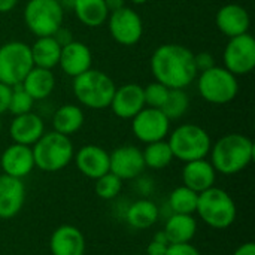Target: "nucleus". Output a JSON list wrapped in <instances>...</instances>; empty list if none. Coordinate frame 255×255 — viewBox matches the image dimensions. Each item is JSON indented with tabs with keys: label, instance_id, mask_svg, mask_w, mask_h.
<instances>
[{
	"label": "nucleus",
	"instance_id": "1",
	"mask_svg": "<svg viewBox=\"0 0 255 255\" xmlns=\"http://www.w3.org/2000/svg\"><path fill=\"white\" fill-rule=\"evenodd\" d=\"M149 67L157 82L170 90H185L197 78L194 52L179 43H164L155 48Z\"/></svg>",
	"mask_w": 255,
	"mask_h": 255
},
{
	"label": "nucleus",
	"instance_id": "2",
	"mask_svg": "<svg viewBox=\"0 0 255 255\" xmlns=\"http://www.w3.org/2000/svg\"><path fill=\"white\" fill-rule=\"evenodd\" d=\"M211 164L224 176H232L245 170L254 160V142L241 133H229L212 143Z\"/></svg>",
	"mask_w": 255,
	"mask_h": 255
},
{
	"label": "nucleus",
	"instance_id": "3",
	"mask_svg": "<svg viewBox=\"0 0 255 255\" xmlns=\"http://www.w3.org/2000/svg\"><path fill=\"white\" fill-rule=\"evenodd\" d=\"M72 90L79 105L100 111L111 106L117 85L108 73L91 67L82 75L73 78Z\"/></svg>",
	"mask_w": 255,
	"mask_h": 255
},
{
	"label": "nucleus",
	"instance_id": "4",
	"mask_svg": "<svg viewBox=\"0 0 255 255\" xmlns=\"http://www.w3.org/2000/svg\"><path fill=\"white\" fill-rule=\"evenodd\" d=\"M34 166L46 173L60 172L67 167L75 157V148L69 136L57 131H45L31 146Z\"/></svg>",
	"mask_w": 255,
	"mask_h": 255
},
{
	"label": "nucleus",
	"instance_id": "5",
	"mask_svg": "<svg viewBox=\"0 0 255 255\" xmlns=\"http://www.w3.org/2000/svg\"><path fill=\"white\" fill-rule=\"evenodd\" d=\"M196 214L211 229L226 230L236 221L238 208L226 190L214 185L199 194Z\"/></svg>",
	"mask_w": 255,
	"mask_h": 255
},
{
	"label": "nucleus",
	"instance_id": "6",
	"mask_svg": "<svg viewBox=\"0 0 255 255\" xmlns=\"http://www.w3.org/2000/svg\"><path fill=\"white\" fill-rule=\"evenodd\" d=\"M167 143L172 149L173 158L184 163L206 158L212 146L209 133L203 127L191 123L176 127L169 134Z\"/></svg>",
	"mask_w": 255,
	"mask_h": 255
},
{
	"label": "nucleus",
	"instance_id": "7",
	"mask_svg": "<svg viewBox=\"0 0 255 255\" xmlns=\"http://www.w3.org/2000/svg\"><path fill=\"white\" fill-rule=\"evenodd\" d=\"M197 91L200 97L212 105H227L233 102L239 93L238 76L224 66H214L197 73Z\"/></svg>",
	"mask_w": 255,
	"mask_h": 255
},
{
	"label": "nucleus",
	"instance_id": "8",
	"mask_svg": "<svg viewBox=\"0 0 255 255\" xmlns=\"http://www.w3.org/2000/svg\"><path fill=\"white\" fill-rule=\"evenodd\" d=\"M24 24L36 36H54L63 25L64 9L58 0H28L24 7Z\"/></svg>",
	"mask_w": 255,
	"mask_h": 255
},
{
	"label": "nucleus",
	"instance_id": "9",
	"mask_svg": "<svg viewBox=\"0 0 255 255\" xmlns=\"http://www.w3.org/2000/svg\"><path fill=\"white\" fill-rule=\"evenodd\" d=\"M34 67L30 45L10 40L0 46V82L9 87L19 85Z\"/></svg>",
	"mask_w": 255,
	"mask_h": 255
},
{
	"label": "nucleus",
	"instance_id": "10",
	"mask_svg": "<svg viewBox=\"0 0 255 255\" xmlns=\"http://www.w3.org/2000/svg\"><path fill=\"white\" fill-rule=\"evenodd\" d=\"M106 22L112 39L123 46H133L139 43L143 36V21L140 15L128 6L111 12Z\"/></svg>",
	"mask_w": 255,
	"mask_h": 255
},
{
	"label": "nucleus",
	"instance_id": "11",
	"mask_svg": "<svg viewBox=\"0 0 255 255\" xmlns=\"http://www.w3.org/2000/svg\"><path fill=\"white\" fill-rule=\"evenodd\" d=\"M224 67L235 76L250 75L255 69V39L250 34L230 37L223 54Z\"/></svg>",
	"mask_w": 255,
	"mask_h": 255
},
{
	"label": "nucleus",
	"instance_id": "12",
	"mask_svg": "<svg viewBox=\"0 0 255 255\" xmlns=\"http://www.w3.org/2000/svg\"><path fill=\"white\" fill-rule=\"evenodd\" d=\"M170 120L161 109L145 106L136 117L131 118V131L134 137L143 143L164 140L170 131Z\"/></svg>",
	"mask_w": 255,
	"mask_h": 255
},
{
	"label": "nucleus",
	"instance_id": "13",
	"mask_svg": "<svg viewBox=\"0 0 255 255\" xmlns=\"http://www.w3.org/2000/svg\"><path fill=\"white\" fill-rule=\"evenodd\" d=\"M145 169L142 149L134 145H123L109 152V172L121 181L136 179Z\"/></svg>",
	"mask_w": 255,
	"mask_h": 255
},
{
	"label": "nucleus",
	"instance_id": "14",
	"mask_svg": "<svg viewBox=\"0 0 255 255\" xmlns=\"http://www.w3.org/2000/svg\"><path fill=\"white\" fill-rule=\"evenodd\" d=\"M112 112L121 120H131L145 108L143 87L139 84H124L115 90L111 106Z\"/></svg>",
	"mask_w": 255,
	"mask_h": 255
},
{
	"label": "nucleus",
	"instance_id": "15",
	"mask_svg": "<svg viewBox=\"0 0 255 255\" xmlns=\"http://www.w3.org/2000/svg\"><path fill=\"white\" fill-rule=\"evenodd\" d=\"M0 167L4 175L22 179L28 176L34 166L33 151L31 146L21 145V143H12L9 145L0 157Z\"/></svg>",
	"mask_w": 255,
	"mask_h": 255
},
{
	"label": "nucleus",
	"instance_id": "16",
	"mask_svg": "<svg viewBox=\"0 0 255 255\" xmlns=\"http://www.w3.org/2000/svg\"><path fill=\"white\" fill-rule=\"evenodd\" d=\"M78 170L88 179H97L109 172V152L99 145H84L73 157Z\"/></svg>",
	"mask_w": 255,
	"mask_h": 255
},
{
	"label": "nucleus",
	"instance_id": "17",
	"mask_svg": "<svg viewBox=\"0 0 255 255\" xmlns=\"http://www.w3.org/2000/svg\"><path fill=\"white\" fill-rule=\"evenodd\" d=\"M25 203V185L22 179L0 175V220L16 217Z\"/></svg>",
	"mask_w": 255,
	"mask_h": 255
},
{
	"label": "nucleus",
	"instance_id": "18",
	"mask_svg": "<svg viewBox=\"0 0 255 255\" xmlns=\"http://www.w3.org/2000/svg\"><path fill=\"white\" fill-rule=\"evenodd\" d=\"M215 24L218 30L230 39L250 33L251 16L244 6L238 3H229L218 9L215 15Z\"/></svg>",
	"mask_w": 255,
	"mask_h": 255
},
{
	"label": "nucleus",
	"instance_id": "19",
	"mask_svg": "<svg viewBox=\"0 0 255 255\" xmlns=\"http://www.w3.org/2000/svg\"><path fill=\"white\" fill-rule=\"evenodd\" d=\"M49 251L52 255H85V236L78 227L63 224L52 232L49 239Z\"/></svg>",
	"mask_w": 255,
	"mask_h": 255
},
{
	"label": "nucleus",
	"instance_id": "20",
	"mask_svg": "<svg viewBox=\"0 0 255 255\" xmlns=\"http://www.w3.org/2000/svg\"><path fill=\"white\" fill-rule=\"evenodd\" d=\"M58 66L70 78H76L90 70L93 66V54L88 45L79 40H72L67 45L61 46Z\"/></svg>",
	"mask_w": 255,
	"mask_h": 255
},
{
	"label": "nucleus",
	"instance_id": "21",
	"mask_svg": "<svg viewBox=\"0 0 255 255\" xmlns=\"http://www.w3.org/2000/svg\"><path fill=\"white\" fill-rule=\"evenodd\" d=\"M45 133V123L40 115L31 112L16 115L10 121L9 136L13 143L33 146Z\"/></svg>",
	"mask_w": 255,
	"mask_h": 255
},
{
	"label": "nucleus",
	"instance_id": "22",
	"mask_svg": "<svg viewBox=\"0 0 255 255\" xmlns=\"http://www.w3.org/2000/svg\"><path fill=\"white\" fill-rule=\"evenodd\" d=\"M181 176H182V185L200 194L215 185L217 170L214 169V166L208 158H200V160L184 163Z\"/></svg>",
	"mask_w": 255,
	"mask_h": 255
},
{
	"label": "nucleus",
	"instance_id": "23",
	"mask_svg": "<svg viewBox=\"0 0 255 255\" xmlns=\"http://www.w3.org/2000/svg\"><path fill=\"white\" fill-rule=\"evenodd\" d=\"M19 85L28 93V96L34 102H39L48 99L52 94L55 88V76L52 70L34 66Z\"/></svg>",
	"mask_w": 255,
	"mask_h": 255
},
{
	"label": "nucleus",
	"instance_id": "24",
	"mask_svg": "<svg viewBox=\"0 0 255 255\" xmlns=\"http://www.w3.org/2000/svg\"><path fill=\"white\" fill-rule=\"evenodd\" d=\"M163 232L170 245L188 244L194 239L197 233V220L194 218V215L172 214L164 223Z\"/></svg>",
	"mask_w": 255,
	"mask_h": 255
},
{
	"label": "nucleus",
	"instance_id": "25",
	"mask_svg": "<svg viewBox=\"0 0 255 255\" xmlns=\"http://www.w3.org/2000/svg\"><path fill=\"white\" fill-rule=\"evenodd\" d=\"M85 123V114L81 106L67 103L55 109L52 114V128L64 136L78 133Z\"/></svg>",
	"mask_w": 255,
	"mask_h": 255
},
{
	"label": "nucleus",
	"instance_id": "26",
	"mask_svg": "<svg viewBox=\"0 0 255 255\" xmlns=\"http://www.w3.org/2000/svg\"><path fill=\"white\" fill-rule=\"evenodd\" d=\"M160 218V209L155 202L149 199H139L133 202L126 211V221L136 230H146L152 227Z\"/></svg>",
	"mask_w": 255,
	"mask_h": 255
},
{
	"label": "nucleus",
	"instance_id": "27",
	"mask_svg": "<svg viewBox=\"0 0 255 255\" xmlns=\"http://www.w3.org/2000/svg\"><path fill=\"white\" fill-rule=\"evenodd\" d=\"M33 64L36 67L49 69L58 66L60 54H61V45L54 39V36H43L37 37L34 43L30 46Z\"/></svg>",
	"mask_w": 255,
	"mask_h": 255
},
{
	"label": "nucleus",
	"instance_id": "28",
	"mask_svg": "<svg viewBox=\"0 0 255 255\" xmlns=\"http://www.w3.org/2000/svg\"><path fill=\"white\" fill-rule=\"evenodd\" d=\"M72 10L79 22L90 28L103 25L111 13L105 0H76Z\"/></svg>",
	"mask_w": 255,
	"mask_h": 255
},
{
	"label": "nucleus",
	"instance_id": "29",
	"mask_svg": "<svg viewBox=\"0 0 255 255\" xmlns=\"http://www.w3.org/2000/svg\"><path fill=\"white\" fill-rule=\"evenodd\" d=\"M142 155H143L145 167H149L152 170L166 169L173 161V154L166 139L146 143L145 149L142 151Z\"/></svg>",
	"mask_w": 255,
	"mask_h": 255
},
{
	"label": "nucleus",
	"instance_id": "30",
	"mask_svg": "<svg viewBox=\"0 0 255 255\" xmlns=\"http://www.w3.org/2000/svg\"><path fill=\"white\" fill-rule=\"evenodd\" d=\"M197 199L199 194L193 190H190L185 185L176 187L170 196H169V208L173 214H187L194 215L197 208Z\"/></svg>",
	"mask_w": 255,
	"mask_h": 255
},
{
	"label": "nucleus",
	"instance_id": "31",
	"mask_svg": "<svg viewBox=\"0 0 255 255\" xmlns=\"http://www.w3.org/2000/svg\"><path fill=\"white\" fill-rule=\"evenodd\" d=\"M188 108H190V97L185 93V90H169L167 99L161 111L170 121H176L187 114Z\"/></svg>",
	"mask_w": 255,
	"mask_h": 255
},
{
	"label": "nucleus",
	"instance_id": "32",
	"mask_svg": "<svg viewBox=\"0 0 255 255\" xmlns=\"http://www.w3.org/2000/svg\"><path fill=\"white\" fill-rule=\"evenodd\" d=\"M123 182L124 181H121L118 176H115L114 173L108 172L103 176L96 179V182H94V193L102 200H114V199H117L121 194Z\"/></svg>",
	"mask_w": 255,
	"mask_h": 255
},
{
	"label": "nucleus",
	"instance_id": "33",
	"mask_svg": "<svg viewBox=\"0 0 255 255\" xmlns=\"http://www.w3.org/2000/svg\"><path fill=\"white\" fill-rule=\"evenodd\" d=\"M33 106H34V100L28 96V93L21 85L12 87V94H10L7 112H10L13 117H16V115L31 112Z\"/></svg>",
	"mask_w": 255,
	"mask_h": 255
},
{
	"label": "nucleus",
	"instance_id": "34",
	"mask_svg": "<svg viewBox=\"0 0 255 255\" xmlns=\"http://www.w3.org/2000/svg\"><path fill=\"white\" fill-rule=\"evenodd\" d=\"M169 90L166 85L154 81L151 84H148L146 87H143V99H145V106L148 108H157V109H161L166 99H167V94H169Z\"/></svg>",
	"mask_w": 255,
	"mask_h": 255
},
{
	"label": "nucleus",
	"instance_id": "35",
	"mask_svg": "<svg viewBox=\"0 0 255 255\" xmlns=\"http://www.w3.org/2000/svg\"><path fill=\"white\" fill-rule=\"evenodd\" d=\"M166 255H202V254H200V251H199L194 245H191V242H188V244H173V245H169Z\"/></svg>",
	"mask_w": 255,
	"mask_h": 255
},
{
	"label": "nucleus",
	"instance_id": "36",
	"mask_svg": "<svg viewBox=\"0 0 255 255\" xmlns=\"http://www.w3.org/2000/svg\"><path fill=\"white\" fill-rule=\"evenodd\" d=\"M194 63H196L197 72H203L215 66V58L209 52H199V54H194Z\"/></svg>",
	"mask_w": 255,
	"mask_h": 255
},
{
	"label": "nucleus",
	"instance_id": "37",
	"mask_svg": "<svg viewBox=\"0 0 255 255\" xmlns=\"http://www.w3.org/2000/svg\"><path fill=\"white\" fill-rule=\"evenodd\" d=\"M10 94H12V87L0 82V115L4 114V112H7Z\"/></svg>",
	"mask_w": 255,
	"mask_h": 255
},
{
	"label": "nucleus",
	"instance_id": "38",
	"mask_svg": "<svg viewBox=\"0 0 255 255\" xmlns=\"http://www.w3.org/2000/svg\"><path fill=\"white\" fill-rule=\"evenodd\" d=\"M169 245L167 244H161L157 241H151L149 245L146 247V255H166Z\"/></svg>",
	"mask_w": 255,
	"mask_h": 255
},
{
	"label": "nucleus",
	"instance_id": "39",
	"mask_svg": "<svg viewBox=\"0 0 255 255\" xmlns=\"http://www.w3.org/2000/svg\"><path fill=\"white\" fill-rule=\"evenodd\" d=\"M54 39H55L61 46H64V45H67L69 42H72V40H73L70 30H67V28H66V27H63V25H61L55 33H54Z\"/></svg>",
	"mask_w": 255,
	"mask_h": 255
},
{
	"label": "nucleus",
	"instance_id": "40",
	"mask_svg": "<svg viewBox=\"0 0 255 255\" xmlns=\"http://www.w3.org/2000/svg\"><path fill=\"white\" fill-rule=\"evenodd\" d=\"M233 255H255V244L254 242H245L241 247L236 248Z\"/></svg>",
	"mask_w": 255,
	"mask_h": 255
},
{
	"label": "nucleus",
	"instance_id": "41",
	"mask_svg": "<svg viewBox=\"0 0 255 255\" xmlns=\"http://www.w3.org/2000/svg\"><path fill=\"white\" fill-rule=\"evenodd\" d=\"M18 0H0V13H7L16 6Z\"/></svg>",
	"mask_w": 255,
	"mask_h": 255
},
{
	"label": "nucleus",
	"instance_id": "42",
	"mask_svg": "<svg viewBox=\"0 0 255 255\" xmlns=\"http://www.w3.org/2000/svg\"><path fill=\"white\" fill-rule=\"evenodd\" d=\"M109 12H114L117 9H121L123 6H126V0H105Z\"/></svg>",
	"mask_w": 255,
	"mask_h": 255
},
{
	"label": "nucleus",
	"instance_id": "43",
	"mask_svg": "<svg viewBox=\"0 0 255 255\" xmlns=\"http://www.w3.org/2000/svg\"><path fill=\"white\" fill-rule=\"evenodd\" d=\"M152 239H154V241H157V242H161V244H167V245H170L163 230H161V232H157V233L154 235V238H152Z\"/></svg>",
	"mask_w": 255,
	"mask_h": 255
},
{
	"label": "nucleus",
	"instance_id": "44",
	"mask_svg": "<svg viewBox=\"0 0 255 255\" xmlns=\"http://www.w3.org/2000/svg\"><path fill=\"white\" fill-rule=\"evenodd\" d=\"M75 1H76V0H58V3L61 4V7H63L64 10H66V9H73Z\"/></svg>",
	"mask_w": 255,
	"mask_h": 255
},
{
	"label": "nucleus",
	"instance_id": "45",
	"mask_svg": "<svg viewBox=\"0 0 255 255\" xmlns=\"http://www.w3.org/2000/svg\"><path fill=\"white\" fill-rule=\"evenodd\" d=\"M131 1H133V3H136V4H143L146 0H131Z\"/></svg>",
	"mask_w": 255,
	"mask_h": 255
},
{
	"label": "nucleus",
	"instance_id": "46",
	"mask_svg": "<svg viewBox=\"0 0 255 255\" xmlns=\"http://www.w3.org/2000/svg\"><path fill=\"white\" fill-rule=\"evenodd\" d=\"M1 126H3V123H1V118H0V131H1Z\"/></svg>",
	"mask_w": 255,
	"mask_h": 255
}]
</instances>
